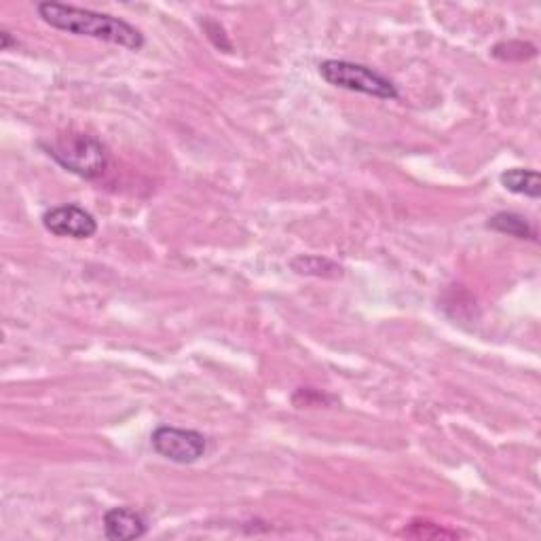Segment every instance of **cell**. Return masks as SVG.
I'll return each instance as SVG.
<instances>
[{
  "instance_id": "cell-7",
  "label": "cell",
  "mask_w": 541,
  "mask_h": 541,
  "mask_svg": "<svg viewBox=\"0 0 541 541\" xmlns=\"http://www.w3.org/2000/svg\"><path fill=\"white\" fill-rule=\"evenodd\" d=\"M499 182L506 191L514 195H525L529 199L541 197V178L537 170H525V167H514V170L503 172Z\"/></svg>"
},
{
  "instance_id": "cell-11",
  "label": "cell",
  "mask_w": 541,
  "mask_h": 541,
  "mask_svg": "<svg viewBox=\"0 0 541 541\" xmlns=\"http://www.w3.org/2000/svg\"><path fill=\"white\" fill-rule=\"evenodd\" d=\"M0 39H3V49L7 51L9 45H11V34L7 30H3V32H0Z\"/></svg>"
},
{
  "instance_id": "cell-3",
  "label": "cell",
  "mask_w": 541,
  "mask_h": 541,
  "mask_svg": "<svg viewBox=\"0 0 541 541\" xmlns=\"http://www.w3.org/2000/svg\"><path fill=\"white\" fill-rule=\"evenodd\" d=\"M322 79L345 91L362 93V96H370L377 100H398L400 91L398 85L387 79L385 74L377 72L366 64L347 62V60H326L320 64Z\"/></svg>"
},
{
  "instance_id": "cell-9",
  "label": "cell",
  "mask_w": 541,
  "mask_h": 541,
  "mask_svg": "<svg viewBox=\"0 0 541 541\" xmlns=\"http://www.w3.org/2000/svg\"><path fill=\"white\" fill-rule=\"evenodd\" d=\"M290 267L301 273V275H313V277H341L343 275V269L332 263L330 258H324V256H296Z\"/></svg>"
},
{
  "instance_id": "cell-8",
  "label": "cell",
  "mask_w": 541,
  "mask_h": 541,
  "mask_svg": "<svg viewBox=\"0 0 541 541\" xmlns=\"http://www.w3.org/2000/svg\"><path fill=\"white\" fill-rule=\"evenodd\" d=\"M487 227L501 235L537 241V231L531 227V222L525 216L514 214V212H497L495 216L489 218Z\"/></svg>"
},
{
  "instance_id": "cell-4",
  "label": "cell",
  "mask_w": 541,
  "mask_h": 541,
  "mask_svg": "<svg viewBox=\"0 0 541 541\" xmlns=\"http://www.w3.org/2000/svg\"><path fill=\"white\" fill-rule=\"evenodd\" d=\"M153 451L178 465L197 463L208 453V438L195 429H182L174 425H159L151 434Z\"/></svg>"
},
{
  "instance_id": "cell-2",
  "label": "cell",
  "mask_w": 541,
  "mask_h": 541,
  "mask_svg": "<svg viewBox=\"0 0 541 541\" xmlns=\"http://www.w3.org/2000/svg\"><path fill=\"white\" fill-rule=\"evenodd\" d=\"M43 146L47 155L58 161L66 172L87 180L100 178L108 167L106 146L87 134H66Z\"/></svg>"
},
{
  "instance_id": "cell-6",
  "label": "cell",
  "mask_w": 541,
  "mask_h": 541,
  "mask_svg": "<svg viewBox=\"0 0 541 541\" xmlns=\"http://www.w3.org/2000/svg\"><path fill=\"white\" fill-rule=\"evenodd\" d=\"M148 531L146 518L134 508H110L104 514V533L113 541H132Z\"/></svg>"
},
{
  "instance_id": "cell-5",
  "label": "cell",
  "mask_w": 541,
  "mask_h": 541,
  "mask_svg": "<svg viewBox=\"0 0 541 541\" xmlns=\"http://www.w3.org/2000/svg\"><path fill=\"white\" fill-rule=\"evenodd\" d=\"M43 227L55 237L89 239L96 235L98 222L81 205H58L43 214Z\"/></svg>"
},
{
  "instance_id": "cell-10",
  "label": "cell",
  "mask_w": 541,
  "mask_h": 541,
  "mask_svg": "<svg viewBox=\"0 0 541 541\" xmlns=\"http://www.w3.org/2000/svg\"><path fill=\"white\" fill-rule=\"evenodd\" d=\"M402 535H408V537H417V539H451V537H457L455 531H449V529H442L440 525H434V522H427V520H415L410 522V527L404 529Z\"/></svg>"
},
{
  "instance_id": "cell-1",
  "label": "cell",
  "mask_w": 541,
  "mask_h": 541,
  "mask_svg": "<svg viewBox=\"0 0 541 541\" xmlns=\"http://www.w3.org/2000/svg\"><path fill=\"white\" fill-rule=\"evenodd\" d=\"M36 13L47 26L74 36H89V39L104 41L129 51H140L146 43L144 34L136 26L108 13L55 3V0H45V3L36 5Z\"/></svg>"
}]
</instances>
